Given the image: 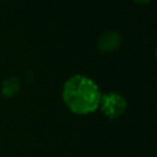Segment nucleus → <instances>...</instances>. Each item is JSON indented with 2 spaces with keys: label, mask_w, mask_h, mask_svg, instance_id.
<instances>
[{
  "label": "nucleus",
  "mask_w": 157,
  "mask_h": 157,
  "mask_svg": "<svg viewBox=\"0 0 157 157\" xmlns=\"http://www.w3.org/2000/svg\"><path fill=\"white\" fill-rule=\"evenodd\" d=\"M102 97L99 86L86 75H73L62 86V101L75 114H91L98 110Z\"/></svg>",
  "instance_id": "1"
},
{
  "label": "nucleus",
  "mask_w": 157,
  "mask_h": 157,
  "mask_svg": "<svg viewBox=\"0 0 157 157\" xmlns=\"http://www.w3.org/2000/svg\"><path fill=\"white\" fill-rule=\"evenodd\" d=\"M127 108L128 103L127 99L124 98V95H121L120 92L116 91L102 94L99 101V106H98V109L102 112L103 116H106L110 120H116L119 117H121L127 112Z\"/></svg>",
  "instance_id": "2"
},
{
  "label": "nucleus",
  "mask_w": 157,
  "mask_h": 157,
  "mask_svg": "<svg viewBox=\"0 0 157 157\" xmlns=\"http://www.w3.org/2000/svg\"><path fill=\"white\" fill-rule=\"evenodd\" d=\"M120 44H121V35L117 30H106L98 37L97 48L99 52L108 54V52L116 51Z\"/></svg>",
  "instance_id": "3"
},
{
  "label": "nucleus",
  "mask_w": 157,
  "mask_h": 157,
  "mask_svg": "<svg viewBox=\"0 0 157 157\" xmlns=\"http://www.w3.org/2000/svg\"><path fill=\"white\" fill-rule=\"evenodd\" d=\"M21 90V80L17 76H10L7 77L2 83V95L6 98H13Z\"/></svg>",
  "instance_id": "4"
},
{
  "label": "nucleus",
  "mask_w": 157,
  "mask_h": 157,
  "mask_svg": "<svg viewBox=\"0 0 157 157\" xmlns=\"http://www.w3.org/2000/svg\"><path fill=\"white\" fill-rule=\"evenodd\" d=\"M134 3H136V4H147V3H150L152 0H132Z\"/></svg>",
  "instance_id": "5"
}]
</instances>
